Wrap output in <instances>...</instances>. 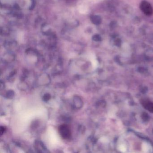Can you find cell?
I'll list each match as a JSON object with an SVG mask.
<instances>
[{
  "instance_id": "obj_9",
  "label": "cell",
  "mask_w": 153,
  "mask_h": 153,
  "mask_svg": "<svg viewBox=\"0 0 153 153\" xmlns=\"http://www.w3.org/2000/svg\"><path fill=\"white\" fill-rule=\"evenodd\" d=\"M5 128L4 127H2L1 126L0 127V134L1 135H2L3 134V133L5 132Z\"/></svg>"
},
{
  "instance_id": "obj_8",
  "label": "cell",
  "mask_w": 153,
  "mask_h": 153,
  "mask_svg": "<svg viewBox=\"0 0 153 153\" xmlns=\"http://www.w3.org/2000/svg\"><path fill=\"white\" fill-rule=\"evenodd\" d=\"M14 92H12V91H10L9 92H7V97H9L10 96H11V97H13L14 96ZM12 98V97H11Z\"/></svg>"
},
{
  "instance_id": "obj_3",
  "label": "cell",
  "mask_w": 153,
  "mask_h": 153,
  "mask_svg": "<svg viewBox=\"0 0 153 153\" xmlns=\"http://www.w3.org/2000/svg\"><path fill=\"white\" fill-rule=\"evenodd\" d=\"M9 29L7 27H3L1 28V34L2 35H8L10 33Z\"/></svg>"
},
{
  "instance_id": "obj_5",
  "label": "cell",
  "mask_w": 153,
  "mask_h": 153,
  "mask_svg": "<svg viewBox=\"0 0 153 153\" xmlns=\"http://www.w3.org/2000/svg\"><path fill=\"white\" fill-rule=\"evenodd\" d=\"M119 149L122 152H125L126 151V147L123 145H120L119 146Z\"/></svg>"
},
{
  "instance_id": "obj_4",
  "label": "cell",
  "mask_w": 153,
  "mask_h": 153,
  "mask_svg": "<svg viewBox=\"0 0 153 153\" xmlns=\"http://www.w3.org/2000/svg\"><path fill=\"white\" fill-rule=\"evenodd\" d=\"M150 149L149 145L148 144L145 143H144L142 144V149L145 152H149V150Z\"/></svg>"
},
{
  "instance_id": "obj_1",
  "label": "cell",
  "mask_w": 153,
  "mask_h": 153,
  "mask_svg": "<svg viewBox=\"0 0 153 153\" xmlns=\"http://www.w3.org/2000/svg\"><path fill=\"white\" fill-rule=\"evenodd\" d=\"M58 132L61 138L65 140H69L72 137V132L69 127L66 124H62L58 128Z\"/></svg>"
},
{
  "instance_id": "obj_7",
  "label": "cell",
  "mask_w": 153,
  "mask_h": 153,
  "mask_svg": "<svg viewBox=\"0 0 153 153\" xmlns=\"http://www.w3.org/2000/svg\"><path fill=\"white\" fill-rule=\"evenodd\" d=\"M92 39L94 41H98L99 40H100V38L99 36H98V35H95V36H93Z\"/></svg>"
},
{
  "instance_id": "obj_2",
  "label": "cell",
  "mask_w": 153,
  "mask_h": 153,
  "mask_svg": "<svg viewBox=\"0 0 153 153\" xmlns=\"http://www.w3.org/2000/svg\"><path fill=\"white\" fill-rule=\"evenodd\" d=\"M92 23L95 24H98L100 23V18L97 15H92L90 17Z\"/></svg>"
},
{
  "instance_id": "obj_6",
  "label": "cell",
  "mask_w": 153,
  "mask_h": 153,
  "mask_svg": "<svg viewBox=\"0 0 153 153\" xmlns=\"http://www.w3.org/2000/svg\"><path fill=\"white\" fill-rule=\"evenodd\" d=\"M50 98H51L50 95L48 93H46L44 95V96L43 97V100L45 101H48L50 99Z\"/></svg>"
}]
</instances>
